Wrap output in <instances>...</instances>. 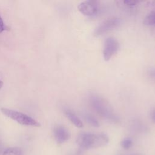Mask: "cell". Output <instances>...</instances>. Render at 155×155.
Wrapping results in <instances>:
<instances>
[{"label": "cell", "mask_w": 155, "mask_h": 155, "mask_svg": "<svg viewBox=\"0 0 155 155\" xmlns=\"http://www.w3.org/2000/svg\"><path fill=\"white\" fill-rule=\"evenodd\" d=\"M108 137L104 133H81L77 138L79 146L85 150L96 148L103 147L108 143Z\"/></svg>", "instance_id": "obj_1"}, {"label": "cell", "mask_w": 155, "mask_h": 155, "mask_svg": "<svg viewBox=\"0 0 155 155\" xmlns=\"http://www.w3.org/2000/svg\"><path fill=\"white\" fill-rule=\"evenodd\" d=\"M90 103L92 108L101 117L113 122L119 120L118 116L109 103L103 97L97 95H92L90 97Z\"/></svg>", "instance_id": "obj_2"}, {"label": "cell", "mask_w": 155, "mask_h": 155, "mask_svg": "<svg viewBox=\"0 0 155 155\" xmlns=\"http://www.w3.org/2000/svg\"><path fill=\"white\" fill-rule=\"evenodd\" d=\"M1 111L4 115L21 125L34 127L40 126V124L35 119L22 112L5 108H2Z\"/></svg>", "instance_id": "obj_3"}, {"label": "cell", "mask_w": 155, "mask_h": 155, "mask_svg": "<svg viewBox=\"0 0 155 155\" xmlns=\"http://www.w3.org/2000/svg\"><path fill=\"white\" fill-rule=\"evenodd\" d=\"M120 24V19L117 17L109 18L101 23L94 29L93 35L94 36H99L103 34L116 28Z\"/></svg>", "instance_id": "obj_4"}, {"label": "cell", "mask_w": 155, "mask_h": 155, "mask_svg": "<svg viewBox=\"0 0 155 155\" xmlns=\"http://www.w3.org/2000/svg\"><path fill=\"white\" fill-rule=\"evenodd\" d=\"M119 48L118 41L113 37L107 38L104 42L103 57L105 61H108L117 52Z\"/></svg>", "instance_id": "obj_5"}, {"label": "cell", "mask_w": 155, "mask_h": 155, "mask_svg": "<svg viewBox=\"0 0 155 155\" xmlns=\"http://www.w3.org/2000/svg\"><path fill=\"white\" fill-rule=\"evenodd\" d=\"M99 7V3L97 1L87 0L80 2L78 5V8L84 15L91 16L97 13Z\"/></svg>", "instance_id": "obj_6"}, {"label": "cell", "mask_w": 155, "mask_h": 155, "mask_svg": "<svg viewBox=\"0 0 155 155\" xmlns=\"http://www.w3.org/2000/svg\"><path fill=\"white\" fill-rule=\"evenodd\" d=\"M54 136L58 143H63L68 140L70 137V134L67 129L62 125L56 127L53 131Z\"/></svg>", "instance_id": "obj_7"}, {"label": "cell", "mask_w": 155, "mask_h": 155, "mask_svg": "<svg viewBox=\"0 0 155 155\" xmlns=\"http://www.w3.org/2000/svg\"><path fill=\"white\" fill-rule=\"evenodd\" d=\"M65 114L68 120L76 127L78 128H82L83 127V123L81 120V119L78 117V116L71 110H65Z\"/></svg>", "instance_id": "obj_8"}, {"label": "cell", "mask_w": 155, "mask_h": 155, "mask_svg": "<svg viewBox=\"0 0 155 155\" xmlns=\"http://www.w3.org/2000/svg\"><path fill=\"white\" fill-rule=\"evenodd\" d=\"M83 117L86 120V122L90 124V125L94 127H98L99 126V123L97 119L94 117L92 114L87 113H85L83 114Z\"/></svg>", "instance_id": "obj_9"}, {"label": "cell", "mask_w": 155, "mask_h": 155, "mask_svg": "<svg viewBox=\"0 0 155 155\" xmlns=\"http://www.w3.org/2000/svg\"><path fill=\"white\" fill-rule=\"evenodd\" d=\"M143 24L146 25H155V9L148 13L144 18Z\"/></svg>", "instance_id": "obj_10"}, {"label": "cell", "mask_w": 155, "mask_h": 155, "mask_svg": "<svg viewBox=\"0 0 155 155\" xmlns=\"http://www.w3.org/2000/svg\"><path fill=\"white\" fill-rule=\"evenodd\" d=\"M140 2V1L137 0H124L119 1V4L121 5L124 6L125 8H134V7L137 6Z\"/></svg>", "instance_id": "obj_11"}, {"label": "cell", "mask_w": 155, "mask_h": 155, "mask_svg": "<svg viewBox=\"0 0 155 155\" xmlns=\"http://www.w3.org/2000/svg\"><path fill=\"white\" fill-rule=\"evenodd\" d=\"M23 153L21 148L18 147H12L7 149L2 155H22Z\"/></svg>", "instance_id": "obj_12"}, {"label": "cell", "mask_w": 155, "mask_h": 155, "mask_svg": "<svg viewBox=\"0 0 155 155\" xmlns=\"http://www.w3.org/2000/svg\"><path fill=\"white\" fill-rule=\"evenodd\" d=\"M133 145V141L130 138H125L121 142V146L125 150L130 149Z\"/></svg>", "instance_id": "obj_13"}, {"label": "cell", "mask_w": 155, "mask_h": 155, "mask_svg": "<svg viewBox=\"0 0 155 155\" xmlns=\"http://www.w3.org/2000/svg\"><path fill=\"white\" fill-rule=\"evenodd\" d=\"M148 76L155 81V67H150L148 70Z\"/></svg>", "instance_id": "obj_14"}, {"label": "cell", "mask_w": 155, "mask_h": 155, "mask_svg": "<svg viewBox=\"0 0 155 155\" xmlns=\"http://www.w3.org/2000/svg\"><path fill=\"white\" fill-rule=\"evenodd\" d=\"M5 30V27L4 25V23L3 22V20L0 15V33L3 32Z\"/></svg>", "instance_id": "obj_15"}, {"label": "cell", "mask_w": 155, "mask_h": 155, "mask_svg": "<svg viewBox=\"0 0 155 155\" xmlns=\"http://www.w3.org/2000/svg\"><path fill=\"white\" fill-rule=\"evenodd\" d=\"M151 116L152 120L155 122V109H154V110L151 111Z\"/></svg>", "instance_id": "obj_16"}, {"label": "cell", "mask_w": 155, "mask_h": 155, "mask_svg": "<svg viewBox=\"0 0 155 155\" xmlns=\"http://www.w3.org/2000/svg\"><path fill=\"white\" fill-rule=\"evenodd\" d=\"M2 85V82L1 81H0V88H1Z\"/></svg>", "instance_id": "obj_17"}, {"label": "cell", "mask_w": 155, "mask_h": 155, "mask_svg": "<svg viewBox=\"0 0 155 155\" xmlns=\"http://www.w3.org/2000/svg\"><path fill=\"white\" fill-rule=\"evenodd\" d=\"M131 155H139V154H131Z\"/></svg>", "instance_id": "obj_18"}]
</instances>
